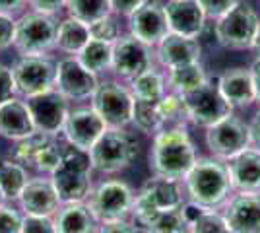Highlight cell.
Instances as JSON below:
<instances>
[{"instance_id": "cell-1", "label": "cell", "mask_w": 260, "mask_h": 233, "mask_svg": "<svg viewBox=\"0 0 260 233\" xmlns=\"http://www.w3.org/2000/svg\"><path fill=\"white\" fill-rule=\"evenodd\" d=\"M196 146L186 126H169L153 134L150 171L157 177L183 181L196 161Z\"/></svg>"}, {"instance_id": "cell-2", "label": "cell", "mask_w": 260, "mask_h": 233, "mask_svg": "<svg viewBox=\"0 0 260 233\" xmlns=\"http://www.w3.org/2000/svg\"><path fill=\"white\" fill-rule=\"evenodd\" d=\"M183 183L190 202L206 210H217L223 206L233 190L228 163L214 155L196 157L194 165Z\"/></svg>"}, {"instance_id": "cell-3", "label": "cell", "mask_w": 260, "mask_h": 233, "mask_svg": "<svg viewBox=\"0 0 260 233\" xmlns=\"http://www.w3.org/2000/svg\"><path fill=\"white\" fill-rule=\"evenodd\" d=\"M140 152L138 138L124 128L107 126L105 132L89 150L91 169L103 175H115L132 165L136 155Z\"/></svg>"}, {"instance_id": "cell-4", "label": "cell", "mask_w": 260, "mask_h": 233, "mask_svg": "<svg viewBox=\"0 0 260 233\" xmlns=\"http://www.w3.org/2000/svg\"><path fill=\"white\" fill-rule=\"evenodd\" d=\"M91 161L89 152H84L74 146H66L62 150V163L51 173V181L58 194L60 204L64 202H82L87 198L91 183Z\"/></svg>"}, {"instance_id": "cell-5", "label": "cell", "mask_w": 260, "mask_h": 233, "mask_svg": "<svg viewBox=\"0 0 260 233\" xmlns=\"http://www.w3.org/2000/svg\"><path fill=\"white\" fill-rule=\"evenodd\" d=\"M181 183L183 181L157 177V175L148 179L134 196V204H132V212H130V220L134 222V225L140 227L155 212L169 210V208H177V206L184 204Z\"/></svg>"}, {"instance_id": "cell-6", "label": "cell", "mask_w": 260, "mask_h": 233, "mask_svg": "<svg viewBox=\"0 0 260 233\" xmlns=\"http://www.w3.org/2000/svg\"><path fill=\"white\" fill-rule=\"evenodd\" d=\"M58 22L51 14L43 12H23L16 20V39L14 49L20 56L49 55L56 43Z\"/></svg>"}, {"instance_id": "cell-7", "label": "cell", "mask_w": 260, "mask_h": 233, "mask_svg": "<svg viewBox=\"0 0 260 233\" xmlns=\"http://www.w3.org/2000/svg\"><path fill=\"white\" fill-rule=\"evenodd\" d=\"M260 18L247 2H237L229 12L216 20L214 35L219 47L231 51H247L254 43Z\"/></svg>"}, {"instance_id": "cell-8", "label": "cell", "mask_w": 260, "mask_h": 233, "mask_svg": "<svg viewBox=\"0 0 260 233\" xmlns=\"http://www.w3.org/2000/svg\"><path fill=\"white\" fill-rule=\"evenodd\" d=\"M134 190L126 181L120 179H105L99 185L91 187L87 194V206L101 222L111 220H124L130 218L132 204H134Z\"/></svg>"}, {"instance_id": "cell-9", "label": "cell", "mask_w": 260, "mask_h": 233, "mask_svg": "<svg viewBox=\"0 0 260 233\" xmlns=\"http://www.w3.org/2000/svg\"><path fill=\"white\" fill-rule=\"evenodd\" d=\"M183 101L188 122L202 126V128L216 124L233 113V107L229 105V101L221 95V91L217 88V82L210 78L200 88L183 93Z\"/></svg>"}, {"instance_id": "cell-10", "label": "cell", "mask_w": 260, "mask_h": 233, "mask_svg": "<svg viewBox=\"0 0 260 233\" xmlns=\"http://www.w3.org/2000/svg\"><path fill=\"white\" fill-rule=\"evenodd\" d=\"M12 76L16 93H20L25 99L54 88L56 62L49 55L20 56L12 64Z\"/></svg>"}, {"instance_id": "cell-11", "label": "cell", "mask_w": 260, "mask_h": 233, "mask_svg": "<svg viewBox=\"0 0 260 233\" xmlns=\"http://www.w3.org/2000/svg\"><path fill=\"white\" fill-rule=\"evenodd\" d=\"M204 140H206L210 154L217 159L228 161L237 154H241L243 150L250 148L249 122H245L243 119H239L231 113L229 117L208 126Z\"/></svg>"}, {"instance_id": "cell-12", "label": "cell", "mask_w": 260, "mask_h": 233, "mask_svg": "<svg viewBox=\"0 0 260 233\" xmlns=\"http://www.w3.org/2000/svg\"><path fill=\"white\" fill-rule=\"evenodd\" d=\"M91 107L99 113L107 126L124 128L132 124V109H134V95L130 88L119 82H101L98 91L91 97Z\"/></svg>"}, {"instance_id": "cell-13", "label": "cell", "mask_w": 260, "mask_h": 233, "mask_svg": "<svg viewBox=\"0 0 260 233\" xmlns=\"http://www.w3.org/2000/svg\"><path fill=\"white\" fill-rule=\"evenodd\" d=\"M155 49L136 39L134 35H120L113 43V72L122 80H134L142 72L153 68Z\"/></svg>"}, {"instance_id": "cell-14", "label": "cell", "mask_w": 260, "mask_h": 233, "mask_svg": "<svg viewBox=\"0 0 260 233\" xmlns=\"http://www.w3.org/2000/svg\"><path fill=\"white\" fill-rule=\"evenodd\" d=\"M99 76L89 72L78 56H64L56 62L54 89H58L68 101L91 99L99 88Z\"/></svg>"}, {"instance_id": "cell-15", "label": "cell", "mask_w": 260, "mask_h": 233, "mask_svg": "<svg viewBox=\"0 0 260 233\" xmlns=\"http://www.w3.org/2000/svg\"><path fill=\"white\" fill-rule=\"evenodd\" d=\"M37 132L56 136L62 132L64 121L70 113V101L58 89H49L31 97H25Z\"/></svg>"}, {"instance_id": "cell-16", "label": "cell", "mask_w": 260, "mask_h": 233, "mask_svg": "<svg viewBox=\"0 0 260 233\" xmlns=\"http://www.w3.org/2000/svg\"><path fill=\"white\" fill-rule=\"evenodd\" d=\"M105 128L107 124L93 107H76L68 113L62 134L66 144L89 152L99 140V136L105 132Z\"/></svg>"}, {"instance_id": "cell-17", "label": "cell", "mask_w": 260, "mask_h": 233, "mask_svg": "<svg viewBox=\"0 0 260 233\" xmlns=\"http://www.w3.org/2000/svg\"><path fill=\"white\" fill-rule=\"evenodd\" d=\"M128 31L136 39L155 49V45L169 34L165 6L159 0H146L136 12L128 16Z\"/></svg>"}, {"instance_id": "cell-18", "label": "cell", "mask_w": 260, "mask_h": 233, "mask_svg": "<svg viewBox=\"0 0 260 233\" xmlns=\"http://www.w3.org/2000/svg\"><path fill=\"white\" fill-rule=\"evenodd\" d=\"M221 214L231 233H260V192H239L231 196Z\"/></svg>"}, {"instance_id": "cell-19", "label": "cell", "mask_w": 260, "mask_h": 233, "mask_svg": "<svg viewBox=\"0 0 260 233\" xmlns=\"http://www.w3.org/2000/svg\"><path fill=\"white\" fill-rule=\"evenodd\" d=\"M169 31L198 39L206 29V14L198 0H167L165 4Z\"/></svg>"}, {"instance_id": "cell-20", "label": "cell", "mask_w": 260, "mask_h": 233, "mask_svg": "<svg viewBox=\"0 0 260 233\" xmlns=\"http://www.w3.org/2000/svg\"><path fill=\"white\" fill-rule=\"evenodd\" d=\"M18 202L23 214H29V216H54V212L60 206L51 175L29 179Z\"/></svg>"}, {"instance_id": "cell-21", "label": "cell", "mask_w": 260, "mask_h": 233, "mask_svg": "<svg viewBox=\"0 0 260 233\" xmlns=\"http://www.w3.org/2000/svg\"><path fill=\"white\" fill-rule=\"evenodd\" d=\"M202 58V45L194 37L169 34L155 45V60L163 68H173L184 62H196Z\"/></svg>"}, {"instance_id": "cell-22", "label": "cell", "mask_w": 260, "mask_h": 233, "mask_svg": "<svg viewBox=\"0 0 260 233\" xmlns=\"http://www.w3.org/2000/svg\"><path fill=\"white\" fill-rule=\"evenodd\" d=\"M216 82L219 91H221V95L229 101V105L233 109L249 107V105H252L256 101L250 68H245V66L228 68V70H223L217 76Z\"/></svg>"}, {"instance_id": "cell-23", "label": "cell", "mask_w": 260, "mask_h": 233, "mask_svg": "<svg viewBox=\"0 0 260 233\" xmlns=\"http://www.w3.org/2000/svg\"><path fill=\"white\" fill-rule=\"evenodd\" d=\"M233 190L237 192H260V150L247 148L225 161Z\"/></svg>"}, {"instance_id": "cell-24", "label": "cell", "mask_w": 260, "mask_h": 233, "mask_svg": "<svg viewBox=\"0 0 260 233\" xmlns=\"http://www.w3.org/2000/svg\"><path fill=\"white\" fill-rule=\"evenodd\" d=\"M35 132L31 113L25 99L12 97L0 105V136L6 140H22L25 136Z\"/></svg>"}, {"instance_id": "cell-25", "label": "cell", "mask_w": 260, "mask_h": 233, "mask_svg": "<svg viewBox=\"0 0 260 233\" xmlns=\"http://www.w3.org/2000/svg\"><path fill=\"white\" fill-rule=\"evenodd\" d=\"M56 233H98L99 220L86 200L82 202H64L58 206L53 216Z\"/></svg>"}, {"instance_id": "cell-26", "label": "cell", "mask_w": 260, "mask_h": 233, "mask_svg": "<svg viewBox=\"0 0 260 233\" xmlns=\"http://www.w3.org/2000/svg\"><path fill=\"white\" fill-rule=\"evenodd\" d=\"M89 39H91L89 25L76 20V18H72V16H68V18L58 22L54 49H58L64 55L76 56L86 47V43Z\"/></svg>"}, {"instance_id": "cell-27", "label": "cell", "mask_w": 260, "mask_h": 233, "mask_svg": "<svg viewBox=\"0 0 260 233\" xmlns=\"http://www.w3.org/2000/svg\"><path fill=\"white\" fill-rule=\"evenodd\" d=\"M165 78H167V88L183 95V93H188L192 89L200 88L208 80V74L206 68L202 66V62L196 60V62H184L179 66L167 68Z\"/></svg>"}, {"instance_id": "cell-28", "label": "cell", "mask_w": 260, "mask_h": 233, "mask_svg": "<svg viewBox=\"0 0 260 233\" xmlns=\"http://www.w3.org/2000/svg\"><path fill=\"white\" fill-rule=\"evenodd\" d=\"M27 167L20 163L14 155L0 159V190L4 192L6 202H16L22 194L23 187L29 181Z\"/></svg>"}, {"instance_id": "cell-29", "label": "cell", "mask_w": 260, "mask_h": 233, "mask_svg": "<svg viewBox=\"0 0 260 233\" xmlns=\"http://www.w3.org/2000/svg\"><path fill=\"white\" fill-rule=\"evenodd\" d=\"M140 233H188V216L184 204L169 210L155 212L146 223H142Z\"/></svg>"}, {"instance_id": "cell-30", "label": "cell", "mask_w": 260, "mask_h": 233, "mask_svg": "<svg viewBox=\"0 0 260 233\" xmlns=\"http://www.w3.org/2000/svg\"><path fill=\"white\" fill-rule=\"evenodd\" d=\"M188 216V233H231L223 214L200 208L192 202L184 204Z\"/></svg>"}, {"instance_id": "cell-31", "label": "cell", "mask_w": 260, "mask_h": 233, "mask_svg": "<svg viewBox=\"0 0 260 233\" xmlns=\"http://www.w3.org/2000/svg\"><path fill=\"white\" fill-rule=\"evenodd\" d=\"M128 88L134 95V99L157 101L167 93V78L159 70L150 68V70L142 72L140 76L130 80Z\"/></svg>"}, {"instance_id": "cell-32", "label": "cell", "mask_w": 260, "mask_h": 233, "mask_svg": "<svg viewBox=\"0 0 260 233\" xmlns=\"http://www.w3.org/2000/svg\"><path fill=\"white\" fill-rule=\"evenodd\" d=\"M78 60L93 74H103L113 68V43L89 39L86 47L78 53Z\"/></svg>"}, {"instance_id": "cell-33", "label": "cell", "mask_w": 260, "mask_h": 233, "mask_svg": "<svg viewBox=\"0 0 260 233\" xmlns=\"http://www.w3.org/2000/svg\"><path fill=\"white\" fill-rule=\"evenodd\" d=\"M159 101V99H157ZM157 101H148V99H134V109H132V124L146 134H155L159 132L163 126V119Z\"/></svg>"}, {"instance_id": "cell-34", "label": "cell", "mask_w": 260, "mask_h": 233, "mask_svg": "<svg viewBox=\"0 0 260 233\" xmlns=\"http://www.w3.org/2000/svg\"><path fill=\"white\" fill-rule=\"evenodd\" d=\"M66 10H68V16L87 25L98 22L99 18L107 14H113L109 0H66Z\"/></svg>"}, {"instance_id": "cell-35", "label": "cell", "mask_w": 260, "mask_h": 233, "mask_svg": "<svg viewBox=\"0 0 260 233\" xmlns=\"http://www.w3.org/2000/svg\"><path fill=\"white\" fill-rule=\"evenodd\" d=\"M62 150L64 148H60V146L56 144V140H54V136L49 140V142H45L39 150H37V154L33 155L31 163H29V169H35V171H39V173H43V175H51L54 173L60 163H62Z\"/></svg>"}, {"instance_id": "cell-36", "label": "cell", "mask_w": 260, "mask_h": 233, "mask_svg": "<svg viewBox=\"0 0 260 233\" xmlns=\"http://www.w3.org/2000/svg\"><path fill=\"white\" fill-rule=\"evenodd\" d=\"M157 107H159L163 124H165L163 128L181 126L184 122H188V119H186V109H184V101L181 93L167 91L161 99L157 101Z\"/></svg>"}, {"instance_id": "cell-37", "label": "cell", "mask_w": 260, "mask_h": 233, "mask_svg": "<svg viewBox=\"0 0 260 233\" xmlns=\"http://www.w3.org/2000/svg\"><path fill=\"white\" fill-rule=\"evenodd\" d=\"M89 35L91 39L105 41V43H115L120 37V25L117 22V14H107L99 18L98 22L89 23Z\"/></svg>"}, {"instance_id": "cell-38", "label": "cell", "mask_w": 260, "mask_h": 233, "mask_svg": "<svg viewBox=\"0 0 260 233\" xmlns=\"http://www.w3.org/2000/svg\"><path fill=\"white\" fill-rule=\"evenodd\" d=\"M23 216L10 204H0V233H20Z\"/></svg>"}, {"instance_id": "cell-39", "label": "cell", "mask_w": 260, "mask_h": 233, "mask_svg": "<svg viewBox=\"0 0 260 233\" xmlns=\"http://www.w3.org/2000/svg\"><path fill=\"white\" fill-rule=\"evenodd\" d=\"M20 233H56L53 216H29V214H23L22 231Z\"/></svg>"}, {"instance_id": "cell-40", "label": "cell", "mask_w": 260, "mask_h": 233, "mask_svg": "<svg viewBox=\"0 0 260 233\" xmlns=\"http://www.w3.org/2000/svg\"><path fill=\"white\" fill-rule=\"evenodd\" d=\"M237 2L241 0H198V4L202 6V10L206 14L208 20H217L221 18L225 12H229Z\"/></svg>"}, {"instance_id": "cell-41", "label": "cell", "mask_w": 260, "mask_h": 233, "mask_svg": "<svg viewBox=\"0 0 260 233\" xmlns=\"http://www.w3.org/2000/svg\"><path fill=\"white\" fill-rule=\"evenodd\" d=\"M16 39V18L0 14V53L14 47Z\"/></svg>"}, {"instance_id": "cell-42", "label": "cell", "mask_w": 260, "mask_h": 233, "mask_svg": "<svg viewBox=\"0 0 260 233\" xmlns=\"http://www.w3.org/2000/svg\"><path fill=\"white\" fill-rule=\"evenodd\" d=\"M14 95H16V86H14L12 66H6L0 62V105L4 101L12 99Z\"/></svg>"}, {"instance_id": "cell-43", "label": "cell", "mask_w": 260, "mask_h": 233, "mask_svg": "<svg viewBox=\"0 0 260 233\" xmlns=\"http://www.w3.org/2000/svg\"><path fill=\"white\" fill-rule=\"evenodd\" d=\"M98 233H140V229L134 225L132 220L124 218V220H111V222L99 223Z\"/></svg>"}, {"instance_id": "cell-44", "label": "cell", "mask_w": 260, "mask_h": 233, "mask_svg": "<svg viewBox=\"0 0 260 233\" xmlns=\"http://www.w3.org/2000/svg\"><path fill=\"white\" fill-rule=\"evenodd\" d=\"M27 6L35 12L56 16L62 8H66V0H27Z\"/></svg>"}, {"instance_id": "cell-45", "label": "cell", "mask_w": 260, "mask_h": 233, "mask_svg": "<svg viewBox=\"0 0 260 233\" xmlns=\"http://www.w3.org/2000/svg\"><path fill=\"white\" fill-rule=\"evenodd\" d=\"M111 2V10L117 16H126L128 18L132 12H136L146 0H109Z\"/></svg>"}, {"instance_id": "cell-46", "label": "cell", "mask_w": 260, "mask_h": 233, "mask_svg": "<svg viewBox=\"0 0 260 233\" xmlns=\"http://www.w3.org/2000/svg\"><path fill=\"white\" fill-rule=\"evenodd\" d=\"M25 6H27V0H0V14L16 18V16H22Z\"/></svg>"}, {"instance_id": "cell-47", "label": "cell", "mask_w": 260, "mask_h": 233, "mask_svg": "<svg viewBox=\"0 0 260 233\" xmlns=\"http://www.w3.org/2000/svg\"><path fill=\"white\" fill-rule=\"evenodd\" d=\"M249 130H250V148L260 150V111L249 122Z\"/></svg>"}, {"instance_id": "cell-48", "label": "cell", "mask_w": 260, "mask_h": 233, "mask_svg": "<svg viewBox=\"0 0 260 233\" xmlns=\"http://www.w3.org/2000/svg\"><path fill=\"white\" fill-rule=\"evenodd\" d=\"M250 74H252V84H254V97L260 105V58H256L250 64Z\"/></svg>"}, {"instance_id": "cell-49", "label": "cell", "mask_w": 260, "mask_h": 233, "mask_svg": "<svg viewBox=\"0 0 260 233\" xmlns=\"http://www.w3.org/2000/svg\"><path fill=\"white\" fill-rule=\"evenodd\" d=\"M250 49L254 51L256 58H260V25H258V31H256V37H254V43H252V47H250Z\"/></svg>"}, {"instance_id": "cell-50", "label": "cell", "mask_w": 260, "mask_h": 233, "mask_svg": "<svg viewBox=\"0 0 260 233\" xmlns=\"http://www.w3.org/2000/svg\"><path fill=\"white\" fill-rule=\"evenodd\" d=\"M4 202H6V196H4V192L0 190V204H4Z\"/></svg>"}]
</instances>
